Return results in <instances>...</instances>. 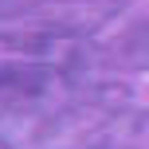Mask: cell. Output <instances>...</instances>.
Instances as JSON below:
<instances>
[{
    "label": "cell",
    "mask_w": 149,
    "mask_h": 149,
    "mask_svg": "<svg viewBox=\"0 0 149 149\" xmlns=\"http://www.w3.org/2000/svg\"><path fill=\"white\" fill-rule=\"evenodd\" d=\"M98 63L114 71H149V20L126 24L114 39L98 43Z\"/></svg>",
    "instance_id": "6da1fadb"
},
{
    "label": "cell",
    "mask_w": 149,
    "mask_h": 149,
    "mask_svg": "<svg viewBox=\"0 0 149 149\" xmlns=\"http://www.w3.org/2000/svg\"><path fill=\"white\" fill-rule=\"evenodd\" d=\"M36 4H43V0H0V20L4 16H16V12H28Z\"/></svg>",
    "instance_id": "7a4b0ae2"
}]
</instances>
